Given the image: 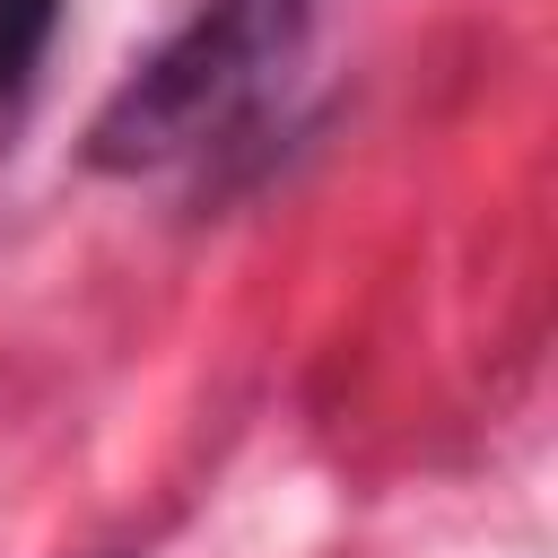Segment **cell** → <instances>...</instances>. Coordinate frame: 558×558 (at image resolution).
<instances>
[{
    "instance_id": "1",
    "label": "cell",
    "mask_w": 558,
    "mask_h": 558,
    "mask_svg": "<svg viewBox=\"0 0 558 558\" xmlns=\"http://www.w3.org/2000/svg\"><path fill=\"white\" fill-rule=\"evenodd\" d=\"M296 52H305V0H201V17L96 113V166L140 174L235 140L244 122H262Z\"/></svg>"
},
{
    "instance_id": "2",
    "label": "cell",
    "mask_w": 558,
    "mask_h": 558,
    "mask_svg": "<svg viewBox=\"0 0 558 558\" xmlns=\"http://www.w3.org/2000/svg\"><path fill=\"white\" fill-rule=\"evenodd\" d=\"M52 26H61V0H0V96L26 87V70L52 44Z\"/></svg>"
}]
</instances>
